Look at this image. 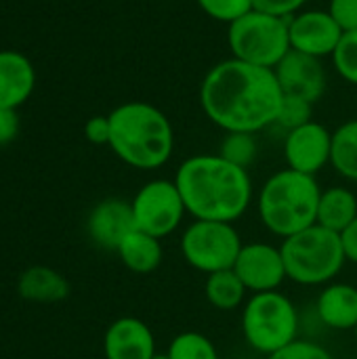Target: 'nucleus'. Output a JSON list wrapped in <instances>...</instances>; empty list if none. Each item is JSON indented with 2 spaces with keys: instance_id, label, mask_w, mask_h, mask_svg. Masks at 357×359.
<instances>
[{
  "instance_id": "nucleus-12",
  "label": "nucleus",
  "mask_w": 357,
  "mask_h": 359,
  "mask_svg": "<svg viewBox=\"0 0 357 359\" xmlns=\"http://www.w3.org/2000/svg\"><path fill=\"white\" fill-rule=\"evenodd\" d=\"M288 34L292 50L322 59L332 57L343 29L328 11H303L288 19Z\"/></svg>"
},
{
  "instance_id": "nucleus-25",
  "label": "nucleus",
  "mask_w": 357,
  "mask_h": 359,
  "mask_svg": "<svg viewBox=\"0 0 357 359\" xmlns=\"http://www.w3.org/2000/svg\"><path fill=\"white\" fill-rule=\"evenodd\" d=\"M332 63L343 80L357 86V29L356 32H343L335 53Z\"/></svg>"
},
{
  "instance_id": "nucleus-3",
  "label": "nucleus",
  "mask_w": 357,
  "mask_h": 359,
  "mask_svg": "<svg viewBox=\"0 0 357 359\" xmlns=\"http://www.w3.org/2000/svg\"><path fill=\"white\" fill-rule=\"evenodd\" d=\"M109 147L128 166L156 170L164 166L175 149V130L164 111L151 103H122L109 114Z\"/></svg>"
},
{
  "instance_id": "nucleus-10",
  "label": "nucleus",
  "mask_w": 357,
  "mask_h": 359,
  "mask_svg": "<svg viewBox=\"0 0 357 359\" xmlns=\"http://www.w3.org/2000/svg\"><path fill=\"white\" fill-rule=\"evenodd\" d=\"M234 271L252 294L278 290L288 280L282 248L267 242L244 244L236 259Z\"/></svg>"
},
{
  "instance_id": "nucleus-7",
  "label": "nucleus",
  "mask_w": 357,
  "mask_h": 359,
  "mask_svg": "<svg viewBox=\"0 0 357 359\" xmlns=\"http://www.w3.org/2000/svg\"><path fill=\"white\" fill-rule=\"evenodd\" d=\"M227 42L234 59L274 69L290 50L288 19L252 8L229 25Z\"/></svg>"
},
{
  "instance_id": "nucleus-29",
  "label": "nucleus",
  "mask_w": 357,
  "mask_h": 359,
  "mask_svg": "<svg viewBox=\"0 0 357 359\" xmlns=\"http://www.w3.org/2000/svg\"><path fill=\"white\" fill-rule=\"evenodd\" d=\"M328 13L343 32L357 29V0H330Z\"/></svg>"
},
{
  "instance_id": "nucleus-8",
  "label": "nucleus",
  "mask_w": 357,
  "mask_h": 359,
  "mask_svg": "<svg viewBox=\"0 0 357 359\" xmlns=\"http://www.w3.org/2000/svg\"><path fill=\"white\" fill-rule=\"evenodd\" d=\"M244 242L234 223L194 219L179 242L181 255L189 267L200 273H217L234 269Z\"/></svg>"
},
{
  "instance_id": "nucleus-20",
  "label": "nucleus",
  "mask_w": 357,
  "mask_h": 359,
  "mask_svg": "<svg viewBox=\"0 0 357 359\" xmlns=\"http://www.w3.org/2000/svg\"><path fill=\"white\" fill-rule=\"evenodd\" d=\"M19 294L27 301L55 303L69 294V284L48 267H32L19 280Z\"/></svg>"
},
{
  "instance_id": "nucleus-11",
  "label": "nucleus",
  "mask_w": 357,
  "mask_h": 359,
  "mask_svg": "<svg viewBox=\"0 0 357 359\" xmlns=\"http://www.w3.org/2000/svg\"><path fill=\"white\" fill-rule=\"evenodd\" d=\"M332 156V133L318 124L307 122L295 130H288L284 141L286 168H292L303 175L316 177L324 166L330 164Z\"/></svg>"
},
{
  "instance_id": "nucleus-14",
  "label": "nucleus",
  "mask_w": 357,
  "mask_h": 359,
  "mask_svg": "<svg viewBox=\"0 0 357 359\" xmlns=\"http://www.w3.org/2000/svg\"><path fill=\"white\" fill-rule=\"evenodd\" d=\"M88 236L90 240L105 250H118L122 240L137 229L135 227V215L133 204L118 198H107L99 202L90 217H88Z\"/></svg>"
},
{
  "instance_id": "nucleus-24",
  "label": "nucleus",
  "mask_w": 357,
  "mask_h": 359,
  "mask_svg": "<svg viewBox=\"0 0 357 359\" xmlns=\"http://www.w3.org/2000/svg\"><path fill=\"white\" fill-rule=\"evenodd\" d=\"M219 156L227 162L242 166L248 170V166L257 160V139L252 133H227L221 141Z\"/></svg>"
},
{
  "instance_id": "nucleus-15",
  "label": "nucleus",
  "mask_w": 357,
  "mask_h": 359,
  "mask_svg": "<svg viewBox=\"0 0 357 359\" xmlns=\"http://www.w3.org/2000/svg\"><path fill=\"white\" fill-rule=\"evenodd\" d=\"M105 359H151L156 355V337L139 318L116 320L103 337Z\"/></svg>"
},
{
  "instance_id": "nucleus-22",
  "label": "nucleus",
  "mask_w": 357,
  "mask_h": 359,
  "mask_svg": "<svg viewBox=\"0 0 357 359\" xmlns=\"http://www.w3.org/2000/svg\"><path fill=\"white\" fill-rule=\"evenodd\" d=\"M330 164L343 179L357 183V120L341 124L332 133Z\"/></svg>"
},
{
  "instance_id": "nucleus-17",
  "label": "nucleus",
  "mask_w": 357,
  "mask_h": 359,
  "mask_svg": "<svg viewBox=\"0 0 357 359\" xmlns=\"http://www.w3.org/2000/svg\"><path fill=\"white\" fill-rule=\"evenodd\" d=\"M34 84L29 59L17 50H0V109H17L29 99Z\"/></svg>"
},
{
  "instance_id": "nucleus-30",
  "label": "nucleus",
  "mask_w": 357,
  "mask_h": 359,
  "mask_svg": "<svg viewBox=\"0 0 357 359\" xmlns=\"http://www.w3.org/2000/svg\"><path fill=\"white\" fill-rule=\"evenodd\" d=\"M305 2L307 0H252V6H255V11L290 19L305 6Z\"/></svg>"
},
{
  "instance_id": "nucleus-13",
  "label": "nucleus",
  "mask_w": 357,
  "mask_h": 359,
  "mask_svg": "<svg viewBox=\"0 0 357 359\" xmlns=\"http://www.w3.org/2000/svg\"><path fill=\"white\" fill-rule=\"evenodd\" d=\"M274 72L284 95H295L316 103L326 90V74L320 65V59L299 50L290 48L288 55L274 67Z\"/></svg>"
},
{
  "instance_id": "nucleus-1",
  "label": "nucleus",
  "mask_w": 357,
  "mask_h": 359,
  "mask_svg": "<svg viewBox=\"0 0 357 359\" xmlns=\"http://www.w3.org/2000/svg\"><path fill=\"white\" fill-rule=\"evenodd\" d=\"M282 88L276 72L240 59L217 63L202 80L200 105L225 133H259L276 124Z\"/></svg>"
},
{
  "instance_id": "nucleus-34",
  "label": "nucleus",
  "mask_w": 357,
  "mask_h": 359,
  "mask_svg": "<svg viewBox=\"0 0 357 359\" xmlns=\"http://www.w3.org/2000/svg\"><path fill=\"white\" fill-rule=\"evenodd\" d=\"M151 359H170V358H168V353H156Z\"/></svg>"
},
{
  "instance_id": "nucleus-27",
  "label": "nucleus",
  "mask_w": 357,
  "mask_h": 359,
  "mask_svg": "<svg viewBox=\"0 0 357 359\" xmlns=\"http://www.w3.org/2000/svg\"><path fill=\"white\" fill-rule=\"evenodd\" d=\"M198 6L210 19L221 21V23H229V25L255 8L252 0H198Z\"/></svg>"
},
{
  "instance_id": "nucleus-28",
  "label": "nucleus",
  "mask_w": 357,
  "mask_h": 359,
  "mask_svg": "<svg viewBox=\"0 0 357 359\" xmlns=\"http://www.w3.org/2000/svg\"><path fill=\"white\" fill-rule=\"evenodd\" d=\"M267 359H335V355L316 341L297 339L280 351L267 355Z\"/></svg>"
},
{
  "instance_id": "nucleus-5",
  "label": "nucleus",
  "mask_w": 357,
  "mask_h": 359,
  "mask_svg": "<svg viewBox=\"0 0 357 359\" xmlns=\"http://www.w3.org/2000/svg\"><path fill=\"white\" fill-rule=\"evenodd\" d=\"M280 248L286 276L299 286H326L347 263L341 236L318 223L282 240Z\"/></svg>"
},
{
  "instance_id": "nucleus-32",
  "label": "nucleus",
  "mask_w": 357,
  "mask_h": 359,
  "mask_svg": "<svg viewBox=\"0 0 357 359\" xmlns=\"http://www.w3.org/2000/svg\"><path fill=\"white\" fill-rule=\"evenodd\" d=\"M19 133V118L15 109H0V145L11 143Z\"/></svg>"
},
{
  "instance_id": "nucleus-18",
  "label": "nucleus",
  "mask_w": 357,
  "mask_h": 359,
  "mask_svg": "<svg viewBox=\"0 0 357 359\" xmlns=\"http://www.w3.org/2000/svg\"><path fill=\"white\" fill-rule=\"evenodd\" d=\"M116 252H118L120 261L124 263V267L139 276L154 273L164 259L160 240L145 231H139V229H133L122 240V244L118 246Z\"/></svg>"
},
{
  "instance_id": "nucleus-4",
  "label": "nucleus",
  "mask_w": 357,
  "mask_h": 359,
  "mask_svg": "<svg viewBox=\"0 0 357 359\" xmlns=\"http://www.w3.org/2000/svg\"><path fill=\"white\" fill-rule=\"evenodd\" d=\"M322 187L316 177L284 168L274 172L257 196V212L265 229L282 240L318 223Z\"/></svg>"
},
{
  "instance_id": "nucleus-9",
  "label": "nucleus",
  "mask_w": 357,
  "mask_h": 359,
  "mask_svg": "<svg viewBox=\"0 0 357 359\" xmlns=\"http://www.w3.org/2000/svg\"><path fill=\"white\" fill-rule=\"evenodd\" d=\"M135 227L158 240L175 233L187 215L185 202L175 181L154 179L145 183L133 198Z\"/></svg>"
},
{
  "instance_id": "nucleus-35",
  "label": "nucleus",
  "mask_w": 357,
  "mask_h": 359,
  "mask_svg": "<svg viewBox=\"0 0 357 359\" xmlns=\"http://www.w3.org/2000/svg\"><path fill=\"white\" fill-rule=\"evenodd\" d=\"M353 332H356V339H357V328H356V330H353Z\"/></svg>"
},
{
  "instance_id": "nucleus-26",
  "label": "nucleus",
  "mask_w": 357,
  "mask_h": 359,
  "mask_svg": "<svg viewBox=\"0 0 357 359\" xmlns=\"http://www.w3.org/2000/svg\"><path fill=\"white\" fill-rule=\"evenodd\" d=\"M311 107L314 103L295 97V95H284L282 103H280V111L276 118V124L286 128V130H295L307 122H311Z\"/></svg>"
},
{
  "instance_id": "nucleus-21",
  "label": "nucleus",
  "mask_w": 357,
  "mask_h": 359,
  "mask_svg": "<svg viewBox=\"0 0 357 359\" xmlns=\"http://www.w3.org/2000/svg\"><path fill=\"white\" fill-rule=\"evenodd\" d=\"M246 294L248 290L234 269H223L206 276L204 297L219 311H236L246 303Z\"/></svg>"
},
{
  "instance_id": "nucleus-33",
  "label": "nucleus",
  "mask_w": 357,
  "mask_h": 359,
  "mask_svg": "<svg viewBox=\"0 0 357 359\" xmlns=\"http://www.w3.org/2000/svg\"><path fill=\"white\" fill-rule=\"evenodd\" d=\"M341 242H343V250H345L347 263L357 265V219L341 233Z\"/></svg>"
},
{
  "instance_id": "nucleus-23",
  "label": "nucleus",
  "mask_w": 357,
  "mask_h": 359,
  "mask_svg": "<svg viewBox=\"0 0 357 359\" xmlns=\"http://www.w3.org/2000/svg\"><path fill=\"white\" fill-rule=\"evenodd\" d=\"M170 359H221L215 343L202 332H181L168 345Z\"/></svg>"
},
{
  "instance_id": "nucleus-16",
  "label": "nucleus",
  "mask_w": 357,
  "mask_h": 359,
  "mask_svg": "<svg viewBox=\"0 0 357 359\" xmlns=\"http://www.w3.org/2000/svg\"><path fill=\"white\" fill-rule=\"evenodd\" d=\"M316 311L320 322L330 330L357 328V286L347 282H330L322 288Z\"/></svg>"
},
{
  "instance_id": "nucleus-6",
  "label": "nucleus",
  "mask_w": 357,
  "mask_h": 359,
  "mask_svg": "<svg viewBox=\"0 0 357 359\" xmlns=\"http://www.w3.org/2000/svg\"><path fill=\"white\" fill-rule=\"evenodd\" d=\"M242 334L252 351L267 358L299 339V311L280 290L257 292L244 303Z\"/></svg>"
},
{
  "instance_id": "nucleus-31",
  "label": "nucleus",
  "mask_w": 357,
  "mask_h": 359,
  "mask_svg": "<svg viewBox=\"0 0 357 359\" xmlns=\"http://www.w3.org/2000/svg\"><path fill=\"white\" fill-rule=\"evenodd\" d=\"M84 137L93 145H109V137H112L109 116H93L84 126Z\"/></svg>"
},
{
  "instance_id": "nucleus-19",
  "label": "nucleus",
  "mask_w": 357,
  "mask_h": 359,
  "mask_svg": "<svg viewBox=\"0 0 357 359\" xmlns=\"http://www.w3.org/2000/svg\"><path fill=\"white\" fill-rule=\"evenodd\" d=\"M357 219V196L343 185L322 189L318 204V225L343 233Z\"/></svg>"
},
{
  "instance_id": "nucleus-2",
  "label": "nucleus",
  "mask_w": 357,
  "mask_h": 359,
  "mask_svg": "<svg viewBox=\"0 0 357 359\" xmlns=\"http://www.w3.org/2000/svg\"><path fill=\"white\" fill-rule=\"evenodd\" d=\"M181 191L187 215L200 221L236 223L252 204V181L246 168L219 154L191 156L173 179Z\"/></svg>"
}]
</instances>
